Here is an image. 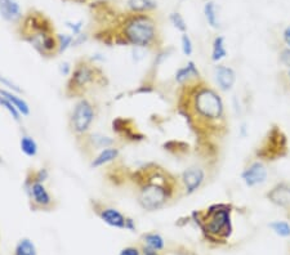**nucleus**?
I'll return each mask as SVG.
<instances>
[{"label": "nucleus", "instance_id": "9d476101", "mask_svg": "<svg viewBox=\"0 0 290 255\" xmlns=\"http://www.w3.org/2000/svg\"><path fill=\"white\" fill-rule=\"evenodd\" d=\"M26 192H27L33 204L38 208H49L53 204V199L48 192L44 183L38 182L33 178L26 182Z\"/></svg>", "mask_w": 290, "mask_h": 255}, {"label": "nucleus", "instance_id": "4be33fe9", "mask_svg": "<svg viewBox=\"0 0 290 255\" xmlns=\"http://www.w3.org/2000/svg\"><path fill=\"white\" fill-rule=\"evenodd\" d=\"M88 142L90 143L92 149L104 150V149H107V147H112L115 140L112 139V138L106 137V135L92 134L90 137H88Z\"/></svg>", "mask_w": 290, "mask_h": 255}, {"label": "nucleus", "instance_id": "2eb2a0df", "mask_svg": "<svg viewBox=\"0 0 290 255\" xmlns=\"http://www.w3.org/2000/svg\"><path fill=\"white\" fill-rule=\"evenodd\" d=\"M100 218L115 228H125V216L115 208H102L100 210Z\"/></svg>", "mask_w": 290, "mask_h": 255}, {"label": "nucleus", "instance_id": "dca6fc26", "mask_svg": "<svg viewBox=\"0 0 290 255\" xmlns=\"http://www.w3.org/2000/svg\"><path fill=\"white\" fill-rule=\"evenodd\" d=\"M119 149L116 147H107V149L101 150L100 154L94 157L90 163L92 168H101V166L107 165V164L112 163L119 157Z\"/></svg>", "mask_w": 290, "mask_h": 255}, {"label": "nucleus", "instance_id": "f8f14e48", "mask_svg": "<svg viewBox=\"0 0 290 255\" xmlns=\"http://www.w3.org/2000/svg\"><path fill=\"white\" fill-rule=\"evenodd\" d=\"M268 201L282 209H290V183L280 182L276 183L266 194Z\"/></svg>", "mask_w": 290, "mask_h": 255}, {"label": "nucleus", "instance_id": "1a4fd4ad", "mask_svg": "<svg viewBox=\"0 0 290 255\" xmlns=\"http://www.w3.org/2000/svg\"><path fill=\"white\" fill-rule=\"evenodd\" d=\"M241 180L248 188H255L265 185L268 179V168L265 161L253 160L243 169L240 174Z\"/></svg>", "mask_w": 290, "mask_h": 255}, {"label": "nucleus", "instance_id": "6ab92c4d", "mask_svg": "<svg viewBox=\"0 0 290 255\" xmlns=\"http://www.w3.org/2000/svg\"><path fill=\"white\" fill-rule=\"evenodd\" d=\"M204 14L208 25L213 28L219 27V20H218V9L214 2H207L204 6Z\"/></svg>", "mask_w": 290, "mask_h": 255}, {"label": "nucleus", "instance_id": "7ed1b4c3", "mask_svg": "<svg viewBox=\"0 0 290 255\" xmlns=\"http://www.w3.org/2000/svg\"><path fill=\"white\" fill-rule=\"evenodd\" d=\"M231 205H210L205 211H195L192 214L201 230L213 240H226L232 233Z\"/></svg>", "mask_w": 290, "mask_h": 255}, {"label": "nucleus", "instance_id": "5701e85b", "mask_svg": "<svg viewBox=\"0 0 290 255\" xmlns=\"http://www.w3.org/2000/svg\"><path fill=\"white\" fill-rule=\"evenodd\" d=\"M14 255H37V247L34 242L28 238H22L18 244H17Z\"/></svg>", "mask_w": 290, "mask_h": 255}, {"label": "nucleus", "instance_id": "bb28decb", "mask_svg": "<svg viewBox=\"0 0 290 255\" xmlns=\"http://www.w3.org/2000/svg\"><path fill=\"white\" fill-rule=\"evenodd\" d=\"M170 22H172V25L174 26V27L177 28L178 31H181V32H186L187 31V25H186V21H184V18L182 17V14L178 13V12H174V13L170 14Z\"/></svg>", "mask_w": 290, "mask_h": 255}, {"label": "nucleus", "instance_id": "39448f33", "mask_svg": "<svg viewBox=\"0 0 290 255\" xmlns=\"http://www.w3.org/2000/svg\"><path fill=\"white\" fill-rule=\"evenodd\" d=\"M287 154V139L279 126H272L268 130L261 146L258 147L255 155L257 159L262 161L277 160L279 157L285 156Z\"/></svg>", "mask_w": 290, "mask_h": 255}, {"label": "nucleus", "instance_id": "58836bf2", "mask_svg": "<svg viewBox=\"0 0 290 255\" xmlns=\"http://www.w3.org/2000/svg\"><path fill=\"white\" fill-rule=\"evenodd\" d=\"M285 80H286V87L290 89V70L285 72Z\"/></svg>", "mask_w": 290, "mask_h": 255}, {"label": "nucleus", "instance_id": "a211bd4d", "mask_svg": "<svg viewBox=\"0 0 290 255\" xmlns=\"http://www.w3.org/2000/svg\"><path fill=\"white\" fill-rule=\"evenodd\" d=\"M229 52H227L226 48V39L223 37H215L214 40H213L212 44V56H210V59H212L214 63H219V62L223 61L227 57Z\"/></svg>", "mask_w": 290, "mask_h": 255}, {"label": "nucleus", "instance_id": "cd10ccee", "mask_svg": "<svg viewBox=\"0 0 290 255\" xmlns=\"http://www.w3.org/2000/svg\"><path fill=\"white\" fill-rule=\"evenodd\" d=\"M0 106L2 107H4V108L7 110V111H8L9 113V115L12 116V118L14 119V120L16 121H20L21 120V114L18 113V110L16 108V107L13 106V104L11 103V102L8 101V99H6L4 98V97H2V95H0Z\"/></svg>", "mask_w": 290, "mask_h": 255}, {"label": "nucleus", "instance_id": "4468645a", "mask_svg": "<svg viewBox=\"0 0 290 255\" xmlns=\"http://www.w3.org/2000/svg\"><path fill=\"white\" fill-rule=\"evenodd\" d=\"M0 16L8 22H17L22 16L18 0H0Z\"/></svg>", "mask_w": 290, "mask_h": 255}, {"label": "nucleus", "instance_id": "ddd939ff", "mask_svg": "<svg viewBox=\"0 0 290 255\" xmlns=\"http://www.w3.org/2000/svg\"><path fill=\"white\" fill-rule=\"evenodd\" d=\"M174 80L177 84L186 87V85L194 84L201 80L200 71L194 61H188L184 66L179 67L174 74Z\"/></svg>", "mask_w": 290, "mask_h": 255}, {"label": "nucleus", "instance_id": "a19ab883", "mask_svg": "<svg viewBox=\"0 0 290 255\" xmlns=\"http://www.w3.org/2000/svg\"><path fill=\"white\" fill-rule=\"evenodd\" d=\"M0 161H2V159H0Z\"/></svg>", "mask_w": 290, "mask_h": 255}, {"label": "nucleus", "instance_id": "aec40b11", "mask_svg": "<svg viewBox=\"0 0 290 255\" xmlns=\"http://www.w3.org/2000/svg\"><path fill=\"white\" fill-rule=\"evenodd\" d=\"M20 146H21V151L28 157H34L38 155V143L37 140L34 139L30 135H22L20 140Z\"/></svg>", "mask_w": 290, "mask_h": 255}, {"label": "nucleus", "instance_id": "0eeeda50", "mask_svg": "<svg viewBox=\"0 0 290 255\" xmlns=\"http://www.w3.org/2000/svg\"><path fill=\"white\" fill-rule=\"evenodd\" d=\"M97 68L93 67L89 62H79L74 68L73 75L69 82V89L73 90V93H81L88 85L93 84L97 80Z\"/></svg>", "mask_w": 290, "mask_h": 255}, {"label": "nucleus", "instance_id": "f3484780", "mask_svg": "<svg viewBox=\"0 0 290 255\" xmlns=\"http://www.w3.org/2000/svg\"><path fill=\"white\" fill-rule=\"evenodd\" d=\"M0 95L4 97L6 99H8V101L18 110V113H20L22 116L30 115V107H28L27 102H26L22 97L14 94L12 90H6V89H0Z\"/></svg>", "mask_w": 290, "mask_h": 255}, {"label": "nucleus", "instance_id": "ea45409f", "mask_svg": "<svg viewBox=\"0 0 290 255\" xmlns=\"http://www.w3.org/2000/svg\"><path fill=\"white\" fill-rule=\"evenodd\" d=\"M145 255H159L155 250H151V249H145Z\"/></svg>", "mask_w": 290, "mask_h": 255}, {"label": "nucleus", "instance_id": "4c0bfd02", "mask_svg": "<svg viewBox=\"0 0 290 255\" xmlns=\"http://www.w3.org/2000/svg\"><path fill=\"white\" fill-rule=\"evenodd\" d=\"M246 134H248V125H246V123H243L240 126V135L246 137Z\"/></svg>", "mask_w": 290, "mask_h": 255}, {"label": "nucleus", "instance_id": "f257e3e1", "mask_svg": "<svg viewBox=\"0 0 290 255\" xmlns=\"http://www.w3.org/2000/svg\"><path fill=\"white\" fill-rule=\"evenodd\" d=\"M184 88L187 92V107L184 108L188 118L192 119L198 126H207L212 130L224 128L226 110L219 93L201 80Z\"/></svg>", "mask_w": 290, "mask_h": 255}, {"label": "nucleus", "instance_id": "e433bc0d", "mask_svg": "<svg viewBox=\"0 0 290 255\" xmlns=\"http://www.w3.org/2000/svg\"><path fill=\"white\" fill-rule=\"evenodd\" d=\"M125 228L126 230L134 231L136 230V225H134V221L132 218H126L125 219Z\"/></svg>", "mask_w": 290, "mask_h": 255}, {"label": "nucleus", "instance_id": "6e6552de", "mask_svg": "<svg viewBox=\"0 0 290 255\" xmlns=\"http://www.w3.org/2000/svg\"><path fill=\"white\" fill-rule=\"evenodd\" d=\"M205 180H207L205 169L199 165H192L182 171L179 177V185H181V190H183V195L190 196L203 187Z\"/></svg>", "mask_w": 290, "mask_h": 255}, {"label": "nucleus", "instance_id": "72a5a7b5", "mask_svg": "<svg viewBox=\"0 0 290 255\" xmlns=\"http://www.w3.org/2000/svg\"><path fill=\"white\" fill-rule=\"evenodd\" d=\"M59 72H61V75L63 76L70 75V74L73 72V67H71V65L69 62H63V63L59 65Z\"/></svg>", "mask_w": 290, "mask_h": 255}, {"label": "nucleus", "instance_id": "2f4dec72", "mask_svg": "<svg viewBox=\"0 0 290 255\" xmlns=\"http://www.w3.org/2000/svg\"><path fill=\"white\" fill-rule=\"evenodd\" d=\"M66 26L73 31L74 37L81 34V28H83V22L81 21H79V22H67Z\"/></svg>", "mask_w": 290, "mask_h": 255}, {"label": "nucleus", "instance_id": "423d86ee", "mask_svg": "<svg viewBox=\"0 0 290 255\" xmlns=\"http://www.w3.org/2000/svg\"><path fill=\"white\" fill-rule=\"evenodd\" d=\"M95 119V108L92 102L87 98H81L76 102L70 118V128L76 135H85Z\"/></svg>", "mask_w": 290, "mask_h": 255}, {"label": "nucleus", "instance_id": "393cba45", "mask_svg": "<svg viewBox=\"0 0 290 255\" xmlns=\"http://www.w3.org/2000/svg\"><path fill=\"white\" fill-rule=\"evenodd\" d=\"M268 227L274 231L280 237H290V223L286 221H274L271 222Z\"/></svg>", "mask_w": 290, "mask_h": 255}, {"label": "nucleus", "instance_id": "a878e982", "mask_svg": "<svg viewBox=\"0 0 290 255\" xmlns=\"http://www.w3.org/2000/svg\"><path fill=\"white\" fill-rule=\"evenodd\" d=\"M56 38H57V45H58V49H57V53L58 54H62L63 52H66L69 48L73 47L74 43L73 35L58 34Z\"/></svg>", "mask_w": 290, "mask_h": 255}, {"label": "nucleus", "instance_id": "20e7f679", "mask_svg": "<svg viewBox=\"0 0 290 255\" xmlns=\"http://www.w3.org/2000/svg\"><path fill=\"white\" fill-rule=\"evenodd\" d=\"M124 43L138 48H151L157 44L156 23L150 16L134 14L125 21L121 30Z\"/></svg>", "mask_w": 290, "mask_h": 255}, {"label": "nucleus", "instance_id": "c9c22d12", "mask_svg": "<svg viewBox=\"0 0 290 255\" xmlns=\"http://www.w3.org/2000/svg\"><path fill=\"white\" fill-rule=\"evenodd\" d=\"M119 255H140V250L136 249V247H125L120 251Z\"/></svg>", "mask_w": 290, "mask_h": 255}, {"label": "nucleus", "instance_id": "c85d7f7f", "mask_svg": "<svg viewBox=\"0 0 290 255\" xmlns=\"http://www.w3.org/2000/svg\"><path fill=\"white\" fill-rule=\"evenodd\" d=\"M181 48H182V52L186 57H191L194 53V44H192V40L188 35L184 32L182 34L181 37Z\"/></svg>", "mask_w": 290, "mask_h": 255}, {"label": "nucleus", "instance_id": "412c9836", "mask_svg": "<svg viewBox=\"0 0 290 255\" xmlns=\"http://www.w3.org/2000/svg\"><path fill=\"white\" fill-rule=\"evenodd\" d=\"M128 7L136 13H143L152 11L157 6L153 0H128Z\"/></svg>", "mask_w": 290, "mask_h": 255}, {"label": "nucleus", "instance_id": "7c9ffc66", "mask_svg": "<svg viewBox=\"0 0 290 255\" xmlns=\"http://www.w3.org/2000/svg\"><path fill=\"white\" fill-rule=\"evenodd\" d=\"M0 84L4 85V87H7V88H9V89H11L12 92H17V93L22 92V89H21V88L18 87V85L14 84L13 82H11L9 79L4 78L3 75H0Z\"/></svg>", "mask_w": 290, "mask_h": 255}, {"label": "nucleus", "instance_id": "b1692460", "mask_svg": "<svg viewBox=\"0 0 290 255\" xmlns=\"http://www.w3.org/2000/svg\"><path fill=\"white\" fill-rule=\"evenodd\" d=\"M145 242L148 246V249L155 250V251L163 250L165 246L164 238H163L159 233H147V235L145 236Z\"/></svg>", "mask_w": 290, "mask_h": 255}, {"label": "nucleus", "instance_id": "9b49d317", "mask_svg": "<svg viewBox=\"0 0 290 255\" xmlns=\"http://www.w3.org/2000/svg\"><path fill=\"white\" fill-rule=\"evenodd\" d=\"M213 75H214L215 84L220 92L227 93L234 89L237 76L231 66L217 63V66H214V70H213Z\"/></svg>", "mask_w": 290, "mask_h": 255}, {"label": "nucleus", "instance_id": "473e14b6", "mask_svg": "<svg viewBox=\"0 0 290 255\" xmlns=\"http://www.w3.org/2000/svg\"><path fill=\"white\" fill-rule=\"evenodd\" d=\"M48 177H49V173H48L47 169H40L39 171H37V173L34 174L33 179L38 180V182H42L44 183L45 180L48 179Z\"/></svg>", "mask_w": 290, "mask_h": 255}, {"label": "nucleus", "instance_id": "f704fd0d", "mask_svg": "<svg viewBox=\"0 0 290 255\" xmlns=\"http://www.w3.org/2000/svg\"><path fill=\"white\" fill-rule=\"evenodd\" d=\"M282 40H284L285 47L290 48V25L285 27V30L282 31Z\"/></svg>", "mask_w": 290, "mask_h": 255}, {"label": "nucleus", "instance_id": "f03ea898", "mask_svg": "<svg viewBox=\"0 0 290 255\" xmlns=\"http://www.w3.org/2000/svg\"><path fill=\"white\" fill-rule=\"evenodd\" d=\"M142 179L138 191V204L147 211L160 210L173 199L178 191V182L162 169L141 171Z\"/></svg>", "mask_w": 290, "mask_h": 255}, {"label": "nucleus", "instance_id": "c756f323", "mask_svg": "<svg viewBox=\"0 0 290 255\" xmlns=\"http://www.w3.org/2000/svg\"><path fill=\"white\" fill-rule=\"evenodd\" d=\"M279 61L284 67L290 70V48L284 47L281 51L279 52Z\"/></svg>", "mask_w": 290, "mask_h": 255}]
</instances>
